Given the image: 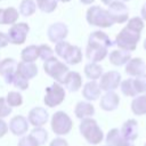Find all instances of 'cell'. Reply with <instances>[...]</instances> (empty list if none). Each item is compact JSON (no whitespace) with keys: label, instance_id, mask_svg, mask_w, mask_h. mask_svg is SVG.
<instances>
[{"label":"cell","instance_id":"1","mask_svg":"<svg viewBox=\"0 0 146 146\" xmlns=\"http://www.w3.org/2000/svg\"><path fill=\"white\" fill-rule=\"evenodd\" d=\"M140 33L141 32L127 25L116 35L115 43L120 49H122L124 51H128V52L133 51L137 47L138 41L140 40Z\"/></svg>","mask_w":146,"mask_h":146},{"label":"cell","instance_id":"2","mask_svg":"<svg viewBox=\"0 0 146 146\" xmlns=\"http://www.w3.org/2000/svg\"><path fill=\"white\" fill-rule=\"evenodd\" d=\"M86 19L88 24L97 27H111L114 24L107 10L102 8L100 6H91L87 10Z\"/></svg>","mask_w":146,"mask_h":146},{"label":"cell","instance_id":"3","mask_svg":"<svg viewBox=\"0 0 146 146\" xmlns=\"http://www.w3.org/2000/svg\"><path fill=\"white\" fill-rule=\"evenodd\" d=\"M80 132L90 144H98L103 139V131L94 119H83L80 123Z\"/></svg>","mask_w":146,"mask_h":146},{"label":"cell","instance_id":"4","mask_svg":"<svg viewBox=\"0 0 146 146\" xmlns=\"http://www.w3.org/2000/svg\"><path fill=\"white\" fill-rule=\"evenodd\" d=\"M43 70L57 83H63L65 76L70 72L68 66L66 64L62 63L60 60H58L56 57H54V58H51L49 60L43 62Z\"/></svg>","mask_w":146,"mask_h":146},{"label":"cell","instance_id":"5","mask_svg":"<svg viewBox=\"0 0 146 146\" xmlns=\"http://www.w3.org/2000/svg\"><path fill=\"white\" fill-rule=\"evenodd\" d=\"M73 122L71 117L63 111L56 112L51 117V129L56 135H66L71 131Z\"/></svg>","mask_w":146,"mask_h":146},{"label":"cell","instance_id":"6","mask_svg":"<svg viewBox=\"0 0 146 146\" xmlns=\"http://www.w3.org/2000/svg\"><path fill=\"white\" fill-rule=\"evenodd\" d=\"M64 99H65V90L59 83L54 82L51 86L46 88L44 104L48 107L58 106L63 103Z\"/></svg>","mask_w":146,"mask_h":146},{"label":"cell","instance_id":"7","mask_svg":"<svg viewBox=\"0 0 146 146\" xmlns=\"http://www.w3.org/2000/svg\"><path fill=\"white\" fill-rule=\"evenodd\" d=\"M30 31V26L27 25V23L24 22H19L16 23L14 25H11V27H9L8 30V39H9V43L13 44H23L26 41V36L29 34Z\"/></svg>","mask_w":146,"mask_h":146},{"label":"cell","instance_id":"8","mask_svg":"<svg viewBox=\"0 0 146 146\" xmlns=\"http://www.w3.org/2000/svg\"><path fill=\"white\" fill-rule=\"evenodd\" d=\"M107 13L111 17V19L113 21V23L116 24H122L125 23L129 19V10L128 7L125 6L124 2L122 1H115L112 5L108 6Z\"/></svg>","mask_w":146,"mask_h":146},{"label":"cell","instance_id":"9","mask_svg":"<svg viewBox=\"0 0 146 146\" xmlns=\"http://www.w3.org/2000/svg\"><path fill=\"white\" fill-rule=\"evenodd\" d=\"M121 83V74L117 71H108L106 73H103L99 82L100 90H104L106 92L115 90Z\"/></svg>","mask_w":146,"mask_h":146},{"label":"cell","instance_id":"10","mask_svg":"<svg viewBox=\"0 0 146 146\" xmlns=\"http://www.w3.org/2000/svg\"><path fill=\"white\" fill-rule=\"evenodd\" d=\"M17 66L18 62L14 58H5L0 60V75L6 83H13L14 76L17 73Z\"/></svg>","mask_w":146,"mask_h":146},{"label":"cell","instance_id":"11","mask_svg":"<svg viewBox=\"0 0 146 146\" xmlns=\"http://www.w3.org/2000/svg\"><path fill=\"white\" fill-rule=\"evenodd\" d=\"M67 34H68V29H67V26H66L64 23H62V22H57V23L51 24V25L48 27V31H47L48 39H49L51 42H54V43L64 41L65 38L67 36Z\"/></svg>","mask_w":146,"mask_h":146},{"label":"cell","instance_id":"12","mask_svg":"<svg viewBox=\"0 0 146 146\" xmlns=\"http://www.w3.org/2000/svg\"><path fill=\"white\" fill-rule=\"evenodd\" d=\"M48 116H49L48 112L43 107H34L30 111L29 116H27V121L32 125L40 128L48 121Z\"/></svg>","mask_w":146,"mask_h":146},{"label":"cell","instance_id":"13","mask_svg":"<svg viewBox=\"0 0 146 146\" xmlns=\"http://www.w3.org/2000/svg\"><path fill=\"white\" fill-rule=\"evenodd\" d=\"M9 130L16 135V136H22L24 135L27 129H29V121L26 117H24L23 115H16L14 116L10 122H9Z\"/></svg>","mask_w":146,"mask_h":146},{"label":"cell","instance_id":"14","mask_svg":"<svg viewBox=\"0 0 146 146\" xmlns=\"http://www.w3.org/2000/svg\"><path fill=\"white\" fill-rule=\"evenodd\" d=\"M108 55L107 48L99 47V46H94V44H88L86 49V56L90 60V63H98L102 62L106 56Z\"/></svg>","mask_w":146,"mask_h":146},{"label":"cell","instance_id":"15","mask_svg":"<svg viewBox=\"0 0 146 146\" xmlns=\"http://www.w3.org/2000/svg\"><path fill=\"white\" fill-rule=\"evenodd\" d=\"M146 66L145 63L141 58H131L127 64H125V73L131 75V76H139L145 74Z\"/></svg>","mask_w":146,"mask_h":146},{"label":"cell","instance_id":"16","mask_svg":"<svg viewBox=\"0 0 146 146\" xmlns=\"http://www.w3.org/2000/svg\"><path fill=\"white\" fill-rule=\"evenodd\" d=\"M88 44H94V46L108 48V47H111L113 44V42L111 41L110 36L105 32H103V31H94L89 35Z\"/></svg>","mask_w":146,"mask_h":146},{"label":"cell","instance_id":"17","mask_svg":"<svg viewBox=\"0 0 146 146\" xmlns=\"http://www.w3.org/2000/svg\"><path fill=\"white\" fill-rule=\"evenodd\" d=\"M63 84L65 86V88L71 91V92H75L78 91L81 87H82V76L80 75V73L78 72H73L70 71L67 73V75L64 79Z\"/></svg>","mask_w":146,"mask_h":146},{"label":"cell","instance_id":"18","mask_svg":"<svg viewBox=\"0 0 146 146\" xmlns=\"http://www.w3.org/2000/svg\"><path fill=\"white\" fill-rule=\"evenodd\" d=\"M119 103H120V98L114 91L106 92L100 98V107L104 111H114L119 106Z\"/></svg>","mask_w":146,"mask_h":146},{"label":"cell","instance_id":"19","mask_svg":"<svg viewBox=\"0 0 146 146\" xmlns=\"http://www.w3.org/2000/svg\"><path fill=\"white\" fill-rule=\"evenodd\" d=\"M108 58H110V62L112 65L122 66L131 59V56H130V52H128V51H124L122 49H116V50H113L110 52Z\"/></svg>","mask_w":146,"mask_h":146},{"label":"cell","instance_id":"20","mask_svg":"<svg viewBox=\"0 0 146 146\" xmlns=\"http://www.w3.org/2000/svg\"><path fill=\"white\" fill-rule=\"evenodd\" d=\"M82 96L87 100H96L100 96V88L96 81L87 82L82 88Z\"/></svg>","mask_w":146,"mask_h":146},{"label":"cell","instance_id":"21","mask_svg":"<svg viewBox=\"0 0 146 146\" xmlns=\"http://www.w3.org/2000/svg\"><path fill=\"white\" fill-rule=\"evenodd\" d=\"M17 73L25 78L26 80L33 79L38 74V66L34 63H24L19 62L17 66Z\"/></svg>","mask_w":146,"mask_h":146},{"label":"cell","instance_id":"22","mask_svg":"<svg viewBox=\"0 0 146 146\" xmlns=\"http://www.w3.org/2000/svg\"><path fill=\"white\" fill-rule=\"evenodd\" d=\"M106 141H107L108 146H132L122 136V133L119 131V129H112L106 137Z\"/></svg>","mask_w":146,"mask_h":146},{"label":"cell","instance_id":"23","mask_svg":"<svg viewBox=\"0 0 146 146\" xmlns=\"http://www.w3.org/2000/svg\"><path fill=\"white\" fill-rule=\"evenodd\" d=\"M74 113L76 117L79 119H87L94 115L95 113V107L91 105L89 102H79L74 108Z\"/></svg>","mask_w":146,"mask_h":146},{"label":"cell","instance_id":"24","mask_svg":"<svg viewBox=\"0 0 146 146\" xmlns=\"http://www.w3.org/2000/svg\"><path fill=\"white\" fill-rule=\"evenodd\" d=\"M39 58V48L35 44L27 46L21 52V59L24 63H34Z\"/></svg>","mask_w":146,"mask_h":146},{"label":"cell","instance_id":"25","mask_svg":"<svg viewBox=\"0 0 146 146\" xmlns=\"http://www.w3.org/2000/svg\"><path fill=\"white\" fill-rule=\"evenodd\" d=\"M64 60L66 62V64H70V65H76V64L81 63V60H82V50L80 49V47L71 46L66 56L64 57Z\"/></svg>","mask_w":146,"mask_h":146},{"label":"cell","instance_id":"26","mask_svg":"<svg viewBox=\"0 0 146 146\" xmlns=\"http://www.w3.org/2000/svg\"><path fill=\"white\" fill-rule=\"evenodd\" d=\"M137 132H138V125L135 120H128L127 122L123 123L121 133L125 139L133 140L137 137Z\"/></svg>","mask_w":146,"mask_h":146},{"label":"cell","instance_id":"27","mask_svg":"<svg viewBox=\"0 0 146 146\" xmlns=\"http://www.w3.org/2000/svg\"><path fill=\"white\" fill-rule=\"evenodd\" d=\"M84 74H86V76L89 80L95 81V80L102 78V75H103V67L99 64H97V63H88L84 66Z\"/></svg>","mask_w":146,"mask_h":146},{"label":"cell","instance_id":"28","mask_svg":"<svg viewBox=\"0 0 146 146\" xmlns=\"http://www.w3.org/2000/svg\"><path fill=\"white\" fill-rule=\"evenodd\" d=\"M36 8H38V6L34 0H22V2L19 3L18 13L21 15H23L24 17H29L35 13Z\"/></svg>","mask_w":146,"mask_h":146},{"label":"cell","instance_id":"29","mask_svg":"<svg viewBox=\"0 0 146 146\" xmlns=\"http://www.w3.org/2000/svg\"><path fill=\"white\" fill-rule=\"evenodd\" d=\"M131 110L137 115L146 114V94L136 97L131 103Z\"/></svg>","mask_w":146,"mask_h":146},{"label":"cell","instance_id":"30","mask_svg":"<svg viewBox=\"0 0 146 146\" xmlns=\"http://www.w3.org/2000/svg\"><path fill=\"white\" fill-rule=\"evenodd\" d=\"M18 10L14 7L3 8V25H14L18 19Z\"/></svg>","mask_w":146,"mask_h":146},{"label":"cell","instance_id":"31","mask_svg":"<svg viewBox=\"0 0 146 146\" xmlns=\"http://www.w3.org/2000/svg\"><path fill=\"white\" fill-rule=\"evenodd\" d=\"M120 87H121V91L124 96L135 97L137 95V91H136V88H135V84H133V79L123 80L120 83Z\"/></svg>","mask_w":146,"mask_h":146},{"label":"cell","instance_id":"32","mask_svg":"<svg viewBox=\"0 0 146 146\" xmlns=\"http://www.w3.org/2000/svg\"><path fill=\"white\" fill-rule=\"evenodd\" d=\"M57 0H36L38 8L43 13H52L57 8Z\"/></svg>","mask_w":146,"mask_h":146},{"label":"cell","instance_id":"33","mask_svg":"<svg viewBox=\"0 0 146 146\" xmlns=\"http://www.w3.org/2000/svg\"><path fill=\"white\" fill-rule=\"evenodd\" d=\"M6 102L10 107H17L21 106L23 103V97L19 92L17 91H9L7 97H6Z\"/></svg>","mask_w":146,"mask_h":146},{"label":"cell","instance_id":"34","mask_svg":"<svg viewBox=\"0 0 146 146\" xmlns=\"http://www.w3.org/2000/svg\"><path fill=\"white\" fill-rule=\"evenodd\" d=\"M30 136L33 137V139L38 143L39 146L42 145V144H44V141H46L47 138H48L47 131H46L44 129H42V128H35V129H33V130L31 131Z\"/></svg>","mask_w":146,"mask_h":146},{"label":"cell","instance_id":"35","mask_svg":"<svg viewBox=\"0 0 146 146\" xmlns=\"http://www.w3.org/2000/svg\"><path fill=\"white\" fill-rule=\"evenodd\" d=\"M38 48H39V58H41L43 62L49 60V59H51V58L55 57L54 56V50L49 46H47V44H40Z\"/></svg>","mask_w":146,"mask_h":146},{"label":"cell","instance_id":"36","mask_svg":"<svg viewBox=\"0 0 146 146\" xmlns=\"http://www.w3.org/2000/svg\"><path fill=\"white\" fill-rule=\"evenodd\" d=\"M71 46L72 44L68 43L65 40L64 41H60V42H57L56 46H55V52H56V55H58L60 58H64L66 56V54H67V51H68V49H70Z\"/></svg>","mask_w":146,"mask_h":146},{"label":"cell","instance_id":"37","mask_svg":"<svg viewBox=\"0 0 146 146\" xmlns=\"http://www.w3.org/2000/svg\"><path fill=\"white\" fill-rule=\"evenodd\" d=\"M133 84L136 88L137 94L139 92H146V74L139 75L136 79H133Z\"/></svg>","mask_w":146,"mask_h":146},{"label":"cell","instance_id":"38","mask_svg":"<svg viewBox=\"0 0 146 146\" xmlns=\"http://www.w3.org/2000/svg\"><path fill=\"white\" fill-rule=\"evenodd\" d=\"M13 84L19 90H26L29 88V80H26L25 78H23L18 73H16V75L14 76V80H13Z\"/></svg>","mask_w":146,"mask_h":146},{"label":"cell","instance_id":"39","mask_svg":"<svg viewBox=\"0 0 146 146\" xmlns=\"http://www.w3.org/2000/svg\"><path fill=\"white\" fill-rule=\"evenodd\" d=\"M11 113V107L7 104L6 98L0 97V119L8 116Z\"/></svg>","mask_w":146,"mask_h":146},{"label":"cell","instance_id":"40","mask_svg":"<svg viewBox=\"0 0 146 146\" xmlns=\"http://www.w3.org/2000/svg\"><path fill=\"white\" fill-rule=\"evenodd\" d=\"M18 146H39L38 143L33 139V137H31L30 135L26 137H23L19 141H18Z\"/></svg>","mask_w":146,"mask_h":146},{"label":"cell","instance_id":"41","mask_svg":"<svg viewBox=\"0 0 146 146\" xmlns=\"http://www.w3.org/2000/svg\"><path fill=\"white\" fill-rule=\"evenodd\" d=\"M8 43H9V39L7 33L0 32V48H5L6 46H8Z\"/></svg>","mask_w":146,"mask_h":146},{"label":"cell","instance_id":"42","mask_svg":"<svg viewBox=\"0 0 146 146\" xmlns=\"http://www.w3.org/2000/svg\"><path fill=\"white\" fill-rule=\"evenodd\" d=\"M49 146H68V144H67V141H66L65 139H63V138H56V139H54V140L50 143Z\"/></svg>","mask_w":146,"mask_h":146},{"label":"cell","instance_id":"43","mask_svg":"<svg viewBox=\"0 0 146 146\" xmlns=\"http://www.w3.org/2000/svg\"><path fill=\"white\" fill-rule=\"evenodd\" d=\"M8 125H7V123L2 120V119H0V137H2V136H5L6 133H7V131H8Z\"/></svg>","mask_w":146,"mask_h":146},{"label":"cell","instance_id":"44","mask_svg":"<svg viewBox=\"0 0 146 146\" xmlns=\"http://www.w3.org/2000/svg\"><path fill=\"white\" fill-rule=\"evenodd\" d=\"M140 15H141V19L146 21V2L143 5V7L140 9Z\"/></svg>","mask_w":146,"mask_h":146},{"label":"cell","instance_id":"45","mask_svg":"<svg viewBox=\"0 0 146 146\" xmlns=\"http://www.w3.org/2000/svg\"><path fill=\"white\" fill-rule=\"evenodd\" d=\"M0 25H3V8H0Z\"/></svg>","mask_w":146,"mask_h":146},{"label":"cell","instance_id":"46","mask_svg":"<svg viewBox=\"0 0 146 146\" xmlns=\"http://www.w3.org/2000/svg\"><path fill=\"white\" fill-rule=\"evenodd\" d=\"M116 0H102V2L104 3V5H106V6H110V5H112L113 2H115Z\"/></svg>","mask_w":146,"mask_h":146},{"label":"cell","instance_id":"47","mask_svg":"<svg viewBox=\"0 0 146 146\" xmlns=\"http://www.w3.org/2000/svg\"><path fill=\"white\" fill-rule=\"evenodd\" d=\"M80 1H81L83 5H91L95 0H80Z\"/></svg>","mask_w":146,"mask_h":146},{"label":"cell","instance_id":"48","mask_svg":"<svg viewBox=\"0 0 146 146\" xmlns=\"http://www.w3.org/2000/svg\"><path fill=\"white\" fill-rule=\"evenodd\" d=\"M143 46H144V49L146 50V39L144 40V43H143Z\"/></svg>","mask_w":146,"mask_h":146},{"label":"cell","instance_id":"49","mask_svg":"<svg viewBox=\"0 0 146 146\" xmlns=\"http://www.w3.org/2000/svg\"><path fill=\"white\" fill-rule=\"evenodd\" d=\"M57 1H62V2H68V1H71V0H57Z\"/></svg>","mask_w":146,"mask_h":146},{"label":"cell","instance_id":"50","mask_svg":"<svg viewBox=\"0 0 146 146\" xmlns=\"http://www.w3.org/2000/svg\"><path fill=\"white\" fill-rule=\"evenodd\" d=\"M124 1H130V0H122V2H124Z\"/></svg>","mask_w":146,"mask_h":146},{"label":"cell","instance_id":"51","mask_svg":"<svg viewBox=\"0 0 146 146\" xmlns=\"http://www.w3.org/2000/svg\"><path fill=\"white\" fill-rule=\"evenodd\" d=\"M0 1H2V0H0Z\"/></svg>","mask_w":146,"mask_h":146},{"label":"cell","instance_id":"52","mask_svg":"<svg viewBox=\"0 0 146 146\" xmlns=\"http://www.w3.org/2000/svg\"><path fill=\"white\" fill-rule=\"evenodd\" d=\"M145 146H146V145H145Z\"/></svg>","mask_w":146,"mask_h":146}]
</instances>
